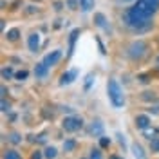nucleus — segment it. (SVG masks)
<instances>
[{
    "mask_svg": "<svg viewBox=\"0 0 159 159\" xmlns=\"http://www.w3.org/2000/svg\"><path fill=\"white\" fill-rule=\"evenodd\" d=\"M123 20H125V24L129 25L130 29L136 31V33H145V31H148L150 27L154 25L152 18L141 16V15H139V13L134 9V7L125 9V13H123Z\"/></svg>",
    "mask_w": 159,
    "mask_h": 159,
    "instance_id": "f257e3e1",
    "label": "nucleus"
},
{
    "mask_svg": "<svg viewBox=\"0 0 159 159\" xmlns=\"http://www.w3.org/2000/svg\"><path fill=\"white\" fill-rule=\"evenodd\" d=\"M132 7L138 11L141 16L152 18V16L159 11V0H138Z\"/></svg>",
    "mask_w": 159,
    "mask_h": 159,
    "instance_id": "f03ea898",
    "label": "nucleus"
},
{
    "mask_svg": "<svg viewBox=\"0 0 159 159\" xmlns=\"http://www.w3.org/2000/svg\"><path fill=\"white\" fill-rule=\"evenodd\" d=\"M107 92H109V99L110 103L116 107V109H121L125 105V98H123V90L119 87V83L116 80H109V85H107Z\"/></svg>",
    "mask_w": 159,
    "mask_h": 159,
    "instance_id": "7ed1b4c3",
    "label": "nucleus"
},
{
    "mask_svg": "<svg viewBox=\"0 0 159 159\" xmlns=\"http://www.w3.org/2000/svg\"><path fill=\"white\" fill-rule=\"evenodd\" d=\"M61 127L67 132H76V130H80L83 127V119L80 116H69V118H65L61 121Z\"/></svg>",
    "mask_w": 159,
    "mask_h": 159,
    "instance_id": "20e7f679",
    "label": "nucleus"
},
{
    "mask_svg": "<svg viewBox=\"0 0 159 159\" xmlns=\"http://www.w3.org/2000/svg\"><path fill=\"white\" fill-rule=\"evenodd\" d=\"M147 52V43L143 42V40H138V42H134L132 45L129 47V56L132 60H139L143 54Z\"/></svg>",
    "mask_w": 159,
    "mask_h": 159,
    "instance_id": "39448f33",
    "label": "nucleus"
},
{
    "mask_svg": "<svg viewBox=\"0 0 159 159\" xmlns=\"http://www.w3.org/2000/svg\"><path fill=\"white\" fill-rule=\"evenodd\" d=\"M60 60H61V51L56 49V51H52V52H49L45 58H43V63L47 65V67H52V65H56Z\"/></svg>",
    "mask_w": 159,
    "mask_h": 159,
    "instance_id": "423d86ee",
    "label": "nucleus"
},
{
    "mask_svg": "<svg viewBox=\"0 0 159 159\" xmlns=\"http://www.w3.org/2000/svg\"><path fill=\"white\" fill-rule=\"evenodd\" d=\"M27 45H29V51L31 52H36L40 47V34L38 33H33L29 36V40H27Z\"/></svg>",
    "mask_w": 159,
    "mask_h": 159,
    "instance_id": "0eeeda50",
    "label": "nucleus"
},
{
    "mask_svg": "<svg viewBox=\"0 0 159 159\" xmlns=\"http://www.w3.org/2000/svg\"><path fill=\"white\" fill-rule=\"evenodd\" d=\"M136 127L141 130L148 129L150 127V118L147 116V114H139V116H136Z\"/></svg>",
    "mask_w": 159,
    "mask_h": 159,
    "instance_id": "6e6552de",
    "label": "nucleus"
},
{
    "mask_svg": "<svg viewBox=\"0 0 159 159\" xmlns=\"http://www.w3.org/2000/svg\"><path fill=\"white\" fill-rule=\"evenodd\" d=\"M94 22H96V25H98V27H101L103 31H107V33L110 31L109 24H107V18H105V15H101V13H96V15H94Z\"/></svg>",
    "mask_w": 159,
    "mask_h": 159,
    "instance_id": "1a4fd4ad",
    "label": "nucleus"
},
{
    "mask_svg": "<svg viewBox=\"0 0 159 159\" xmlns=\"http://www.w3.org/2000/svg\"><path fill=\"white\" fill-rule=\"evenodd\" d=\"M76 76H78V70L76 69L69 70V72H63V74H61V80H60V85H69Z\"/></svg>",
    "mask_w": 159,
    "mask_h": 159,
    "instance_id": "9d476101",
    "label": "nucleus"
},
{
    "mask_svg": "<svg viewBox=\"0 0 159 159\" xmlns=\"http://www.w3.org/2000/svg\"><path fill=\"white\" fill-rule=\"evenodd\" d=\"M89 132L92 134V136H98V138H101V132H103V125H101V121H94V123L90 125Z\"/></svg>",
    "mask_w": 159,
    "mask_h": 159,
    "instance_id": "9b49d317",
    "label": "nucleus"
},
{
    "mask_svg": "<svg viewBox=\"0 0 159 159\" xmlns=\"http://www.w3.org/2000/svg\"><path fill=\"white\" fill-rule=\"evenodd\" d=\"M78 34H80V29H74L72 33H70V36H69V56L72 54V51H74V43H76Z\"/></svg>",
    "mask_w": 159,
    "mask_h": 159,
    "instance_id": "f8f14e48",
    "label": "nucleus"
},
{
    "mask_svg": "<svg viewBox=\"0 0 159 159\" xmlns=\"http://www.w3.org/2000/svg\"><path fill=\"white\" fill-rule=\"evenodd\" d=\"M47 69H49V67H47L43 61H42V63H38V65H36V69H34V74H36V78H43V76L47 74Z\"/></svg>",
    "mask_w": 159,
    "mask_h": 159,
    "instance_id": "ddd939ff",
    "label": "nucleus"
},
{
    "mask_svg": "<svg viewBox=\"0 0 159 159\" xmlns=\"http://www.w3.org/2000/svg\"><path fill=\"white\" fill-rule=\"evenodd\" d=\"M80 7L87 13V11H90L94 7V0H80Z\"/></svg>",
    "mask_w": 159,
    "mask_h": 159,
    "instance_id": "4468645a",
    "label": "nucleus"
},
{
    "mask_svg": "<svg viewBox=\"0 0 159 159\" xmlns=\"http://www.w3.org/2000/svg\"><path fill=\"white\" fill-rule=\"evenodd\" d=\"M132 150H134V156L136 159H145V154H143V148H141V145H132Z\"/></svg>",
    "mask_w": 159,
    "mask_h": 159,
    "instance_id": "2eb2a0df",
    "label": "nucleus"
},
{
    "mask_svg": "<svg viewBox=\"0 0 159 159\" xmlns=\"http://www.w3.org/2000/svg\"><path fill=\"white\" fill-rule=\"evenodd\" d=\"M43 156H45V159H54L56 157V148H54V147H47Z\"/></svg>",
    "mask_w": 159,
    "mask_h": 159,
    "instance_id": "dca6fc26",
    "label": "nucleus"
},
{
    "mask_svg": "<svg viewBox=\"0 0 159 159\" xmlns=\"http://www.w3.org/2000/svg\"><path fill=\"white\" fill-rule=\"evenodd\" d=\"M7 40H11V42H15V40H18V36H20V31L18 29H11V31H7Z\"/></svg>",
    "mask_w": 159,
    "mask_h": 159,
    "instance_id": "f3484780",
    "label": "nucleus"
},
{
    "mask_svg": "<svg viewBox=\"0 0 159 159\" xmlns=\"http://www.w3.org/2000/svg\"><path fill=\"white\" fill-rule=\"evenodd\" d=\"M4 159H22V157H20V154L16 150H9V152L4 154Z\"/></svg>",
    "mask_w": 159,
    "mask_h": 159,
    "instance_id": "a211bd4d",
    "label": "nucleus"
},
{
    "mask_svg": "<svg viewBox=\"0 0 159 159\" xmlns=\"http://www.w3.org/2000/svg\"><path fill=\"white\" fill-rule=\"evenodd\" d=\"M74 147H76V141H74V139H69V141H65V143H63V150H65V152L74 150Z\"/></svg>",
    "mask_w": 159,
    "mask_h": 159,
    "instance_id": "6ab92c4d",
    "label": "nucleus"
},
{
    "mask_svg": "<svg viewBox=\"0 0 159 159\" xmlns=\"http://www.w3.org/2000/svg\"><path fill=\"white\" fill-rule=\"evenodd\" d=\"M150 150L152 152H159V138L150 139Z\"/></svg>",
    "mask_w": 159,
    "mask_h": 159,
    "instance_id": "aec40b11",
    "label": "nucleus"
},
{
    "mask_svg": "<svg viewBox=\"0 0 159 159\" xmlns=\"http://www.w3.org/2000/svg\"><path fill=\"white\" fill-rule=\"evenodd\" d=\"M13 76V69L11 67H6V69H2V78L4 80H9Z\"/></svg>",
    "mask_w": 159,
    "mask_h": 159,
    "instance_id": "412c9836",
    "label": "nucleus"
},
{
    "mask_svg": "<svg viewBox=\"0 0 159 159\" xmlns=\"http://www.w3.org/2000/svg\"><path fill=\"white\" fill-rule=\"evenodd\" d=\"M90 159H101V150L99 148H92L90 150Z\"/></svg>",
    "mask_w": 159,
    "mask_h": 159,
    "instance_id": "4be33fe9",
    "label": "nucleus"
},
{
    "mask_svg": "<svg viewBox=\"0 0 159 159\" xmlns=\"http://www.w3.org/2000/svg\"><path fill=\"white\" fill-rule=\"evenodd\" d=\"M109 145H110V139L109 138H103V136L99 138V147H101V148H107Z\"/></svg>",
    "mask_w": 159,
    "mask_h": 159,
    "instance_id": "5701e85b",
    "label": "nucleus"
},
{
    "mask_svg": "<svg viewBox=\"0 0 159 159\" xmlns=\"http://www.w3.org/2000/svg\"><path fill=\"white\" fill-rule=\"evenodd\" d=\"M143 134H145V138L154 139V136H156V130H154V129H152V130H150V129H145V130H143Z\"/></svg>",
    "mask_w": 159,
    "mask_h": 159,
    "instance_id": "b1692460",
    "label": "nucleus"
},
{
    "mask_svg": "<svg viewBox=\"0 0 159 159\" xmlns=\"http://www.w3.org/2000/svg\"><path fill=\"white\" fill-rule=\"evenodd\" d=\"M15 76H16V80H20V81H22V80L27 78V70H18V72H16Z\"/></svg>",
    "mask_w": 159,
    "mask_h": 159,
    "instance_id": "393cba45",
    "label": "nucleus"
},
{
    "mask_svg": "<svg viewBox=\"0 0 159 159\" xmlns=\"http://www.w3.org/2000/svg\"><path fill=\"white\" fill-rule=\"evenodd\" d=\"M67 6H69V9H78V0H67Z\"/></svg>",
    "mask_w": 159,
    "mask_h": 159,
    "instance_id": "a878e982",
    "label": "nucleus"
},
{
    "mask_svg": "<svg viewBox=\"0 0 159 159\" xmlns=\"http://www.w3.org/2000/svg\"><path fill=\"white\" fill-rule=\"evenodd\" d=\"M92 78H94V74H87V78H85V89H89L90 85H92Z\"/></svg>",
    "mask_w": 159,
    "mask_h": 159,
    "instance_id": "bb28decb",
    "label": "nucleus"
},
{
    "mask_svg": "<svg viewBox=\"0 0 159 159\" xmlns=\"http://www.w3.org/2000/svg\"><path fill=\"white\" fill-rule=\"evenodd\" d=\"M11 141H13V143H20L22 139H20L18 134H11Z\"/></svg>",
    "mask_w": 159,
    "mask_h": 159,
    "instance_id": "cd10ccee",
    "label": "nucleus"
},
{
    "mask_svg": "<svg viewBox=\"0 0 159 159\" xmlns=\"http://www.w3.org/2000/svg\"><path fill=\"white\" fill-rule=\"evenodd\" d=\"M9 110V103H6V99H2V112H7Z\"/></svg>",
    "mask_w": 159,
    "mask_h": 159,
    "instance_id": "c85d7f7f",
    "label": "nucleus"
},
{
    "mask_svg": "<svg viewBox=\"0 0 159 159\" xmlns=\"http://www.w3.org/2000/svg\"><path fill=\"white\" fill-rule=\"evenodd\" d=\"M139 81H143V83H147V81H148V76H147V74H141V76H139Z\"/></svg>",
    "mask_w": 159,
    "mask_h": 159,
    "instance_id": "c756f323",
    "label": "nucleus"
},
{
    "mask_svg": "<svg viewBox=\"0 0 159 159\" xmlns=\"http://www.w3.org/2000/svg\"><path fill=\"white\" fill-rule=\"evenodd\" d=\"M31 159H42V152H34V154H33V157Z\"/></svg>",
    "mask_w": 159,
    "mask_h": 159,
    "instance_id": "7c9ffc66",
    "label": "nucleus"
},
{
    "mask_svg": "<svg viewBox=\"0 0 159 159\" xmlns=\"http://www.w3.org/2000/svg\"><path fill=\"white\" fill-rule=\"evenodd\" d=\"M156 65H157V69H159V56H157V60H156Z\"/></svg>",
    "mask_w": 159,
    "mask_h": 159,
    "instance_id": "2f4dec72",
    "label": "nucleus"
},
{
    "mask_svg": "<svg viewBox=\"0 0 159 159\" xmlns=\"http://www.w3.org/2000/svg\"><path fill=\"white\" fill-rule=\"evenodd\" d=\"M110 159H121V157H116V156H112V157H110Z\"/></svg>",
    "mask_w": 159,
    "mask_h": 159,
    "instance_id": "473e14b6",
    "label": "nucleus"
},
{
    "mask_svg": "<svg viewBox=\"0 0 159 159\" xmlns=\"http://www.w3.org/2000/svg\"><path fill=\"white\" fill-rule=\"evenodd\" d=\"M123 2H130V0H123Z\"/></svg>",
    "mask_w": 159,
    "mask_h": 159,
    "instance_id": "72a5a7b5",
    "label": "nucleus"
}]
</instances>
